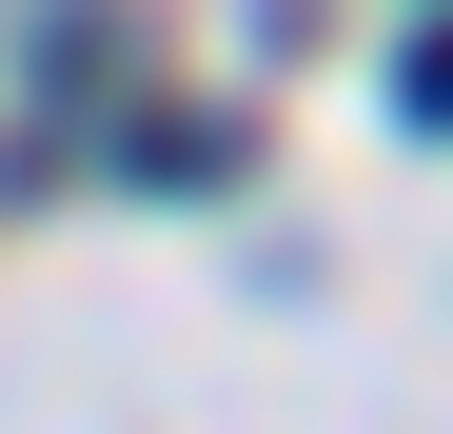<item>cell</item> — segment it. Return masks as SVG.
Segmentation results:
<instances>
[{
    "instance_id": "cell-1",
    "label": "cell",
    "mask_w": 453,
    "mask_h": 434,
    "mask_svg": "<svg viewBox=\"0 0 453 434\" xmlns=\"http://www.w3.org/2000/svg\"><path fill=\"white\" fill-rule=\"evenodd\" d=\"M395 119H414V138H453V20H414V59H395Z\"/></svg>"
}]
</instances>
